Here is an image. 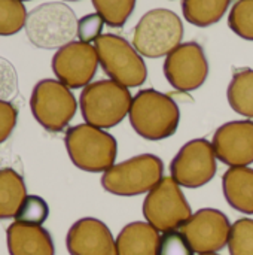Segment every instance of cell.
<instances>
[{"instance_id": "obj_4", "label": "cell", "mask_w": 253, "mask_h": 255, "mask_svg": "<svg viewBox=\"0 0 253 255\" xmlns=\"http://www.w3.org/2000/svg\"><path fill=\"white\" fill-rule=\"evenodd\" d=\"M133 96L130 90L112 79H101L86 85L79 99L86 124L98 128H112L130 114Z\"/></svg>"}, {"instance_id": "obj_15", "label": "cell", "mask_w": 253, "mask_h": 255, "mask_svg": "<svg viewBox=\"0 0 253 255\" xmlns=\"http://www.w3.org/2000/svg\"><path fill=\"white\" fill-rule=\"evenodd\" d=\"M66 247L70 255H116V239L97 218H81L69 229Z\"/></svg>"}, {"instance_id": "obj_3", "label": "cell", "mask_w": 253, "mask_h": 255, "mask_svg": "<svg viewBox=\"0 0 253 255\" xmlns=\"http://www.w3.org/2000/svg\"><path fill=\"white\" fill-rule=\"evenodd\" d=\"M78 18L73 9L63 1H48L28 12L25 34L42 49L63 48L78 36Z\"/></svg>"}, {"instance_id": "obj_25", "label": "cell", "mask_w": 253, "mask_h": 255, "mask_svg": "<svg viewBox=\"0 0 253 255\" xmlns=\"http://www.w3.org/2000/svg\"><path fill=\"white\" fill-rule=\"evenodd\" d=\"M228 25L242 39L253 40V0H239L233 6Z\"/></svg>"}, {"instance_id": "obj_14", "label": "cell", "mask_w": 253, "mask_h": 255, "mask_svg": "<svg viewBox=\"0 0 253 255\" xmlns=\"http://www.w3.org/2000/svg\"><path fill=\"white\" fill-rule=\"evenodd\" d=\"M216 158L230 167H249L253 163V121L239 120L221 126L212 139Z\"/></svg>"}, {"instance_id": "obj_1", "label": "cell", "mask_w": 253, "mask_h": 255, "mask_svg": "<svg viewBox=\"0 0 253 255\" xmlns=\"http://www.w3.org/2000/svg\"><path fill=\"white\" fill-rule=\"evenodd\" d=\"M128 118L134 131L143 139L163 140L177 131L180 109L169 94L146 88L133 97Z\"/></svg>"}, {"instance_id": "obj_30", "label": "cell", "mask_w": 253, "mask_h": 255, "mask_svg": "<svg viewBox=\"0 0 253 255\" xmlns=\"http://www.w3.org/2000/svg\"><path fill=\"white\" fill-rule=\"evenodd\" d=\"M18 120V111L10 102L0 100V143L6 142L12 134Z\"/></svg>"}, {"instance_id": "obj_10", "label": "cell", "mask_w": 253, "mask_h": 255, "mask_svg": "<svg viewBox=\"0 0 253 255\" xmlns=\"http://www.w3.org/2000/svg\"><path fill=\"white\" fill-rule=\"evenodd\" d=\"M216 172V154L207 139L186 142L170 164L171 178L185 188H200L209 184Z\"/></svg>"}, {"instance_id": "obj_8", "label": "cell", "mask_w": 253, "mask_h": 255, "mask_svg": "<svg viewBox=\"0 0 253 255\" xmlns=\"http://www.w3.org/2000/svg\"><path fill=\"white\" fill-rule=\"evenodd\" d=\"M30 109L34 120L46 131L60 133L73 120L78 102L72 90L58 79H42L33 88Z\"/></svg>"}, {"instance_id": "obj_9", "label": "cell", "mask_w": 253, "mask_h": 255, "mask_svg": "<svg viewBox=\"0 0 253 255\" xmlns=\"http://www.w3.org/2000/svg\"><path fill=\"white\" fill-rule=\"evenodd\" d=\"M191 215V206L171 176L163 178L145 197L143 217L160 233L180 230Z\"/></svg>"}, {"instance_id": "obj_24", "label": "cell", "mask_w": 253, "mask_h": 255, "mask_svg": "<svg viewBox=\"0 0 253 255\" xmlns=\"http://www.w3.org/2000/svg\"><path fill=\"white\" fill-rule=\"evenodd\" d=\"M230 255H253V220L240 218L231 226Z\"/></svg>"}, {"instance_id": "obj_29", "label": "cell", "mask_w": 253, "mask_h": 255, "mask_svg": "<svg viewBox=\"0 0 253 255\" xmlns=\"http://www.w3.org/2000/svg\"><path fill=\"white\" fill-rule=\"evenodd\" d=\"M104 24H106L104 19L97 12L82 16L78 21V37H79V40L85 42V43L95 42L101 36Z\"/></svg>"}, {"instance_id": "obj_20", "label": "cell", "mask_w": 253, "mask_h": 255, "mask_svg": "<svg viewBox=\"0 0 253 255\" xmlns=\"http://www.w3.org/2000/svg\"><path fill=\"white\" fill-rule=\"evenodd\" d=\"M227 99L234 112L249 120L253 118V69L234 72L227 90Z\"/></svg>"}, {"instance_id": "obj_17", "label": "cell", "mask_w": 253, "mask_h": 255, "mask_svg": "<svg viewBox=\"0 0 253 255\" xmlns=\"http://www.w3.org/2000/svg\"><path fill=\"white\" fill-rule=\"evenodd\" d=\"M160 232L149 223L127 224L116 238V255H157Z\"/></svg>"}, {"instance_id": "obj_13", "label": "cell", "mask_w": 253, "mask_h": 255, "mask_svg": "<svg viewBox=\"0 0 253 255\" xmlns=\"http://www.w3.org/2000/svg\"><path fill=\"white\" fill-rule=\"evenodd\" d=\"M164 75L169 84L179 91L200 88L209 75V63L201 45L197 42L180 43L166 57Z\"/></svg>"}, {"instance_id": "obj_19", "label": "cell", "mask_w": 253, "mask_h": 255, "mask_svg": "<svg viewBox=\"0 0 253 255\" xmlns=\"http://www.w3.org/2000/svg\"><path fill=\"white\" fill-rule=\"evenodd\" d=\"M27 197L24 178L13 169H0V220L15 218Z\"/></svg>"}, {"instance_id": "obj_5", "label": "cell", "mask_w": 253, "mask_h": 255, "mask_svg": "<svg viewBox=\"0 0 253 255\" xmlns=\"http://www.w3.org/2000/svg\"><path fill=\"white\" fill-rule=\"evenodd\" d=\"M183 39V22L170 9L158 7L146 12L133 33V46L142 57L160 58L174 51Z\"/></svg>"}, {"instance_id": "obj_18", "label": "cell", "mask_w": 253, "mask_h": 255, "mask_svg": "<svg viewBox=\"0 0 253 255\" xmlns=\"http://www.w3.org/2000/svg\"><path fill=\"white\" fill-rule=\"evenodd\" d=\"M222 190L228 205L246 215H253V169L230 167L222 176Z\"/></svg>"}, {"instance_id": "obj_16", "label": "cell", "mask_w": 253, "mask_h": 255, "mask_svg": "<svg viewBox=\"0 0 253 255\" xmlns=\"http://www.w3.org/2000/svg\"><path fill=\"white\" fill-rule=\"evenodd\" d=\"M9 255H55L54 241L42 226L12 223L6 230Z\"/></svg>"}, {"instance_id": "obj_23", "label": "cell", "mask_w": 253, "mask_h": 255, "mask_svg": "<svg viewBox=\"0 0 253 255\" xmlns=\"http://www.w3.org/2000/svg\"><path fill=\"white\" fill-rule=\"evenodd\" d=\"M27 15L21 0H0V36L16 34L25 27Z\"/></svg>"}, {"instance_id": "obj_32", "label": "cell", "mask_w": 253, "mask_h": 255, "mask_svg": "<svg viewBox=\"0 0 253 255\" xmlns=\"http://www.w3.org/2000/svg\"><path fill=\"white\" fill-rule=\"evenodd\" d=\"M67 1H78V0H67Z\"/></svg>"}, {"instance_id": "obj_2", "label": "cell", "mask_w": 253, "mask_h": 255, "mask_svg": "<svg viewBox=\"0 0 253 255\" xmlns=\"http://www.w3.org/2000/svg\"><path fill=\"white\" fill-rule=\"evenodd\" d=\"M64 143L72 163L89 173H104L115 164L118 155L116 139L86 123L67 128Z\"/></svg>"}, {"instance_id": "obj_21", "label": "cell", "mask_w": 253, "mask_h": 255, "mask_svg": "<svg viewBox=\"0 0 253 255\" xmlns=\"http://www.w3.org/2000/svg\"><path fill=\"white\" fill-rule=\"evenodd\" d=\"M231 0H183L182 10L188 22L197 27H209L221 21Z\"/></svg>"}, {"instance_id": "obj_28", "label": "cell", "mask_w": 253, "mask_h": 255, "mask_svg": "<svg viewBox=\"0 0 253 255\" xmlns=\"http://www.w3.org/2000/svg\"><path fill=\"white\" fill-rule=\"evenodd\" d=\"M18 93V76L12 63L0 57V100L9 102Z\"/></svg>"}, {"instance_id": "obj_22", "label": "cell", "mask_w": 253, "mask_h": 255, "mask_svg": "<svg viewBox=\"0 0 253 255\" xmlns=\"http://www.w3.org/2000/svg\"><path fill=\"white\" fill-rule=\"evenodd\" d=\"M92 4L109 27L119 28L131 16L136 0H92Z\"/></svg>"}, {"instance_id": "obj_33", "label": "cell", "mask_w": 253, "mask_h": 255, "mask_svg": "<svg viewBox=\"0 0 253 255\" xmlns=\"http://www.w3.org/2000/svg\"><path fill=\"white\" fill-rule=\"evenodd\" d=\"M21 1H28V0H21Z\"/></svg>"}, {"instance_id": "obj_6", "label": "cell", "mask_w": 253, "mask_h": 255, "mask_svg": "<svg viewBox=\"0 0 253 255\" xmlns=\"http://www.w3.org/2000/svg\"><path fill=\"white\" fill-rule=\"evenodd\" d=\"M163 178V160L154 154H140L106 170L101 176V187L110 194L133 197L149 193Z\"/></svg>"}, {"instance_id": "obj_7", "label": "cell", "mask_w": 253, "mask_h": 255, "mask_svg": "<svg viewBox=\"0 0 253 255\" xmlns=\"http://www.w3.org/2000/svg\"><path fill=\"white\" fill-rule=\"evenodd\" d=\"M100 66L104 73L115 82L134 88L145 84L148 67L137 49L118 34H101L94 42Z\"/></svg>"}, {"instance_id": "obj_27", "label": "cell", "mask_w": 253, "mask_h": 255, "mask_svg": "<svg viewBox=\"0 0 253 255\" xmlns=\"http://www.w3.org/2000/svg\"><path fill=\"white\" fill-rule=\"evenodd\" d=\"M194 250L180 230L163 233L160 236L157 255H194Z\"/></svg>"}, {"instance_id": "obj_12", "label": "cell", "mask_w": 253, "mask_h": 255, "mask_svg": "<svg viewBox=\"0 0 253 255\" xmlns=\"http://www.w3.org/2000/svg\"><path fill=\"white\" fill-rule=\"evenodd\" d=\"M231 223L228 217L213 208H204L191 215L180 227L194 253L215 254L222 251L230 241Z\"/></svg>"}, {"instance_id": "obj_11", "label": "cell", "mask_w": 253, "mask_h": 255, "mask_svg": "<svg viewBox=\"0 0 253 255\" xmlns=\"http://www.w3.org/2000/svg\"><path fill=\"white\" fill-rule=\"evenodd\" d=\"M95 46L73 40L60 48L52 57V72L57 79L70 90L85 88L91 84L98 67Z\"/></svg>"}, {"instance_id": "obj_31", "label": "cell", "mask_w": 253, "mask_h": 255, "mask_svg": "<svg viewBox=\"0 0 253 255\" xmlns=\"http://www.w3.org/2000/svg\"><path fill=\"white\" fill-rule=\"evenodd\" d=\"M198 255H219L218 253H215V254H198Z\"/></svg>"}, {"instance_id": "obj_26", "label": "cell", "mask_w": 253, "mask_h": 255, "mask_svg": "<svg viewBox=\"0 0 253 255\" xmlns=\"http://www.w3.org/2000/svg\"><path fill=\"white\" fill-rule=\"evenodd\" d=\"M49 215L48 203L39 196H27L19 206L15 221L28 224V226H42Z\"/></svg>"}]
</instances>
